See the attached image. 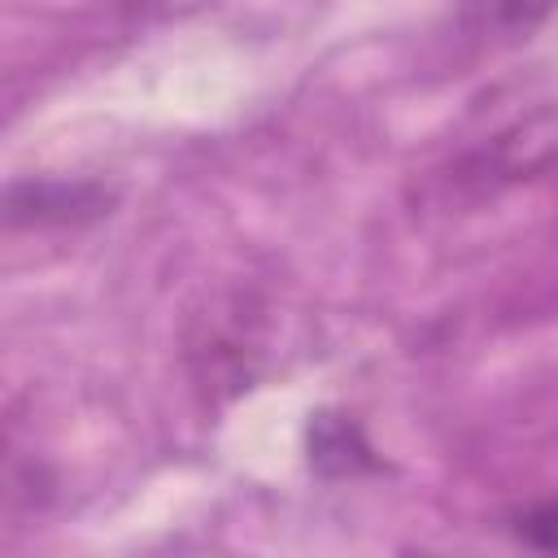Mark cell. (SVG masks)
Masks as SVG:
<instances>
[{"label":"cell","mask_w":558,"mask_h":558,"mask_svg":"<svg viewBox=\"0 0 558 558\" xmlns=\"http://www.w3.org/2000/svg\"><path fill=\"white\" fill-rule=\"evenodd\" d=\"M558 166V105H541L532 113H519L475 144H466L440 174L445 196L458 201H493L497 192L536 179Z\"/></svg>","instance_id":"1"},{"label":"cell","mask_w":558,"mask_h":558,"mask_svg":"<svg viewBox=\"0 0 558 558\" xmlns=\"http://www.w3.org/2000/svg\"><path fill=\"white\" fill-rule=\"evenodd\" d=\"M113 196L83 179H17L4 192L9 227H78L109 214Z\"/></svg>","instance_id":"2"},{"label":"cell","mask_w":558,"mask_h":558,"mask_svg":"<svg viewBox=\"0 0 558 558\" xmlns=\"http://www.w3.org/2000/svg\"><path fill=\"white\" fill-rule=\"evenodd\" d=\"M305 449H310V466L323 480H357L366 471H379L375 445L366 440L362 423L353 414H344V410H318V414H310Z\"/></svg>","instance_id":"3"},{"label":"cell","mask_w":558,"mask_h":558,"mask_svg":"<svg viewBox=\"0 0 558 558\" xmlns=\"http://www.w3.org/2000/svg\"><path fill=\"white\" fill-rule=\"evenodd\" d=\"M558 13V0H458V31L484 48H510L536 35Z\"/></svg>","instance_id":"4"},{"label":"cell","mask_w":558,"mask_h":558,"mask_svg":"<svg viewBox=\"0 0 558 558\" xmlns=\"http://www.w3.org/2000/svg\"><path fill=\"white\" fill-rule=\"evenodd\" d=\"M510 532H514V541L527 545V549L558 554V493L519 506V510L510 514Z\"/></svg>","instance_id":"5"},{"label":"cell","mask_w":558,"mask_h":558,"mask_svg":"<svg viewBox=\"0 0 558 558\" xmlns=\"http://www.w3.org/2000/svg\"><path fill=\"white\" fill-rule=\"evenodd\" d=\"M118 4H122L126 13H144V9H153L157 0H118Z\"/></svg>","instance_id":"6"}]
</instances>
